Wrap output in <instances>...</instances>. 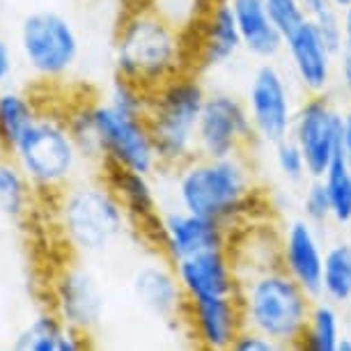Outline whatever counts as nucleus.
Returning <instances> with one entry per match:
<instances>
[{"label": "nucleus", "mask_w": 351, "mask_h": 351, "mask_svg": "<svg viewBox=\"0 0 351 351\" xmlns=\"http://www.w3.org/2000/svg\"><path fill=\"white\" fill-rule=\"evenodd\" d=\"M301 3H303V8H306V12L313 19L333 8V3H330V0H301Z\"/></svg>", "instance_id": "obj_36"}, {"label": "nucleus", "mask_w": 351, "mask_h": 351, "mask_svg": "<svg viewBox=\"0 0 351 351\" xmlns=\"http://www.w3.org/2000/svg\"><path fill=\"white\" fill-rule=\"evenodd\" d=\"M32 184L12 156L0 158V216L23 221L32 204Z\"/></svg>", "instance_id": "obj_26"}, {"label": "nucleus", "mask_w": 351, "mask_h": 351, "mask_svg": "<svg viewBox=\"0 0 351 351\" xmlns=\"http://www.w3.org/2000/svg\"><path fill=\"white\" fill-rule=\"evenodd\" d=\"M154 175L136 170H106V180L124 204L131 223L147 232L161 214V197L152 182Z\"/></svg>", "instance_id": "obj_22"}, {"label": "nucleus", "mask_w": 351, "mask_h": 351, "mask_svg": "<svg viewBox=\"0 0 351 351\" xmlns=\"http://www.w3.org/2000/svg\"><path fill=\"white\" fill-rule=\"evenodd\" d=\"M255 143L243 99L228 90H209L197 122V154L214 158L248 154Z\"/></svg>", "instance_id": "obj_12"}, {"label": "nucleus", "mask_w": 351, "mask_h": 351, "mask_svg": "<svg viewBox=\"0 0 351 351\" xmlns=\"http://www.w3.org/2000/svg\"><path fill=\"white\" fill-rule=\"evenodd\" d=\"M322 299L333 301L335 306L351 303V241L337 239L326 246L322 274Z\"/></svg>", "instance_id": "obj_25"}, {"label": "nucleus", "mask_w": 351, "mask_h": 351, "mask_svg": "<svg viewBox=\"0 0 351 351\" xmlns=\"http://www.w3.org/2000/svg\"><path fill=\"white\" fill-rule=\"evenodd\" d=\"M330 200V223L337 228L351 225V170L344 163L342 154L330 163L326 175L322 177Z\"/></svg>", "instance_id": "obj_27"}, {"label": "nucleus", "mask_w": 351, "mask_h": 351, "mask_svg": "<svg viewBox=\"0 0 351 351\" xmlns=\"http://www.w3.org/2000/svg\"><path fill=\"white\" fill-rule=\"evenodd\" d=\"M239 271V306L243 326L271 337L280 349H299L315 296L280 267L257 264Z\"/></svg>", "instance_id": "obj_4"}, {"label": "nucleus", "mask_w": 351, "mask_h": 351, "mask_svg": "<svg viewBox=\"0 0 351 351\" xmlns=\"http://www.w3.org/2000/svg\"><path fill=\"white\" fill-rule=\"evenodd\" d=\"M16 46L25 69L46 83L67 78L76 69L83 51L76 23L51 8L32 10L21 19Z\"/></svg>", "instance_id": "obj_7"}, {"label": "nucleus", "mask_w": 351, "mask_h": 351, "mask_svg": "<svg viewBox=\"0 0 351 351\" xmlns=\"http://www.w3.org/2000/svg\"><path fill=\"white\" fill-rule=\"evenodd\" d=\"M209 90L193 69L149 90L147 127L154 138L161 168H177L197 154V122Z\"/></svg>", "instance_id": "obj_5"}, {"label": "nucleus", "mask_w": 351, "mask_h": 351, "mask_svg": "<svg viewBox=\"0 0 351 351\" xmlns=\"http://www.w3.org/2000/svg\"><path fill=\"white\" fill-rule=\"evenodd\" d=\"M326 241L322 228L310 223L308 218H287L278 230V257L280 267L308 291L310 296H322V274Z\"/></svg>", "instance_id": "obj_15"}, {"label": "nucleus", "mask_w": 351, "mask_h": 351, "mask_svg": "<svg viewBox=\"0 0 351 351\" xmlns=\"http://www.w3.org/2000/svg\"><path fill=\"white\" fill-rule=\"evenodd\" d=\"M16 69V53L12 49L10 39L0 35V88L10 83V78L14 76Z\"/></svg>", "instance_id": "obj_34"}, {"label": "nucleus", "mask_w": 351, "mask_h": 351, "mask_svg": "<svg viewBox=\"0 0 351 351\" xmlns=\"http://www.w3.org/2000/svg\"><path fill=\"white\" fill-rule=\"evenodd\" d=\"M274 168L289 184H303L310 180L306 156H303L299 145L294 143V138H285V141L274 145Z\"/></svg>", "instance_id": "obj_29"}, {"label": "nucleus", "mask_w": 351, "mask_h": 351, "mask_svg": "<svg viewBox=\"0 0 351 351\" xmlns=\"http://www.w3.org/2000/svg\"><path fill=\"white\" fill-rule=\"evenodd\" d=\"M243 51L260 62L276 60L282 53V32L271 19L264 0H230Z\"/></svg>", "instance_id": "obj_20"}, {"label": "nucleus", "mask_w": 351, "mask_h": 351, "mask_svg": "<svg viewBox=\"0 0 351 351\" xmlns=\"http://www.w3.org/2000/svg\"><path fill=\"white\" fill-rule=\"evenodd\" d=\"M53 221L78 257L108 253L134 225L108 180L81 177L53 195Z\"/></svg>", "instance_id": "obj_3"}, {"label": "nucleus", "mask_w": 351, "mask_h": 351, "mask_svg": "<svg viewBox=\"0 0 351 351\" xmlns=\"http://www.w3.org/2000/svg\"><path fill=\"white\" fill-rule=\"evenodd\" d=\"M232 349H234V351H276V349H280V347H278V344L271 340V337L260 333V330L243 326L241 333L237 335L234 344H232Z\"/></svg>", "instance_id": "obj_33"}, {"label": "nucleus", "mask_w": 351, "mask_h": 351, "mask_svg": "<svg viewBox=\"0 0 351 351\" xmlns=\"http://www.w3.org/2000/svg\"><path fill=\"white\" fill-rule=\"evenodd\" d=\"M99 161L106 170H136L156 175L161 168L154 138L143 115H131L106 99H88Z\"/></svg>", "instance_id": "obj_8"}, {"label": "nucleus", "mask_w": 351, "mask_h": 351, "mask_svg": "<svg viewBox=\"0 0 351 351\" xmlns=\"http://www.w3.org/2000/svg\"><path fill=\"white\" fill-rule=\"evenodd\" d=\"M147 234L154 239L156 248L161 250L165 260L175 264L184 257L204 253V250L230 248L234 232L228 225L193 214V211L170 207L161 209Z\"/></svg>", "instance_id": "obj_13"}, {"label": "nucleus", "mask_w": 351, "mask_h": 351, "mask_svg": "<svg viewBox=\"0 0 351 351\" xmlns=\"http://www.w3.org/2000/svg\"><path fill=\"white\" fill-rule=\"evenodd\" d=\"M39 106L28 92L3 85L0 88V152L5 156L12 154L21 136L39 115Z\"/></svg>", "instance_id": "obj_23"}, {"label": "nucleus", "mask_w": 351, "mask_h": 351, "mask_svg": "<svg viewBox=\"0 0 351 351\" xmlns=\"http://www.w3.org/2000/svg\"><path fill=\"white\" fill-rule=\"evenodd\" d=\"M51 308L71 328L92 337L106 317V291L99 276L81 260L64 262L49 282Z\"/></svg>", "instance_id": "obj_10"}, {"label": "nucleus", "mask_w": 351, "mask_h": 351, "mask_svg": "<svg viewBox=\"0 0 351 351\" xmlns=\"http://www.w3.org/2000/svg\"><path fill=\"white\" fill-rule=\"evenodd\" d=\"M175 274L180 278L186 301L237 296L239 291V271L230 248L204 250V253L184 257L175 262Z\"/></svg>", "instance_id": "obj_19"}, {"label": "nucleus", "mask_w": 351, "mask_h": 351, "mask_svg": "<svg viewBox=\"0 0 351 351\" xmlns=\"http://www.w3.org/2000/svg\"><path fill=\"white\" fill-rule=\"evenodd\" d=\"M340 154L344 158V163L349 165L351 170V110L344 112V122H342V147Z\"/></svg>", "instance_id": "obj_35"}, {"label": "nucleus", "mask_w": 351, "mask_h": 351, "mask_svg": "<svg viewBox=\"0 0 351 351\" xmlns=\"http://www.w3.org/2000/svg\"><path fill=\"white\" fill-rule=\"evenodd\" d=\"M264 3H267L269 14L276 21L278 30L282 32V37L294 28H299L306 19H310L301 0H264Z\"/></svg>", "instance_id": "obj_31"}, {"label": "nucleus", "mask_w": 351, "mask_h": 351, "mask_svg": "<svg viewBox=\"0 0 351 351\" xmlns=\"http://www.w3.org/2000/svg\"><path fill=\"white\" fill-rule=\"evenodd\" d=\"M191 342L200 349L228 351L243 330L239 296L216 299H189L184 308V324Z\"/></svg>", "instance_id": "obj_18"}, {"label": "nucleus", "mask_w": 351, "mask_h": 351, "mask_svg": "<svg viewBox=\"0 0 351 351\" xmlns=\"http://www.w3.org/2000/svg\"><path fill=\"white\" fill-rule=\"evenodd\" d=\"M282 53L291 76L306 95H322L330 90L335 81L337 56L324 42L313 19H306L299 28L282 37Z\"/></svg>", "instance_id": "obj_16"}, {"label": "nucleus", "mask_w": 351, "mask_h": 351, "mask_svg": "<svg viewBox=\"0 0 351 351\" xmlns=\"http://www.w3.org/2000/svg\"><path fill=\"white\" fill-rule=\"evenodd\" d=\"M330 3H333V8H337V10H347L351 5V0H330Z\"/></svg>", "instance_id": "obj_38"}, {"label": "nucleus", "mask_w": 351, "mask_h": 351, "mask_svg": "<svg viewBox=\"0 0 351 351\" xmlns=\"http://www.w3.org/2000/svg\"><path fill=\"white\" fill-rule=\"evenodd\" d=\"M83 333H78L53 308L42 310L19 328L12 340L16 351H81L88 347Z\"/></svg>", "instance_id": "obj_21"}, {"label": "nucleus", "mask_w": 351, "mask_h": 351, "mask_svg": "<svg viewBox=\"0 0 351 351\" xmlns=\"http://www.w3.org/2000/svg\"><path fill=\"white\" fill-rule=\"evenodd\" d=\"M112 60L115 76L152 90L191 69L189 30L152 3H136L127 8L115 30Z\"/></svg>", "instance_id": "obj_2"}, {"label": "nucleus", "mask_w": 351, "mask_h": 351, "mask_svg": "<svg viewBox=\"0 0 351 351\" xmlns=\"http://www.w3.org/2000/svg\"><path fill=\"white\" fill-rule=\"evenodd\" d=\"M335 76L342 90L351 97V5L342 10V49L337 53Z\"/></svg>", "instance_id": "obj_32"}, {"label": "nucleus", "mask_w": 351, "mask_h": 351, "mask_svg": "<svg viewBox=\"0 0 351 351\" xmlns=\"http://www.w3.org/2000/svg\"><path fill=\"white\" fill-rule=\"evenodd\" d=\"M337 351H351V335H349V333H344V335H342L340 344H337Z\"/></svg>", "instance_id": "obj_37"}, {"label": "nucleus", "mask_w": 351, "mask_h": 351, "mask_svg": "<svg viewBox=\"0 0 351 351\" xmlns=\"http://www.w3.org/2000/svg\"><path fill=\"white\" fill-rule=\"evenodd\" d=\"M191 69L197 74L225 69L243 51L230 0H209L197 21L191 25Z\"/></svg>", "instance_id": "obj_14"}, {"label": "nucleus", "mask_w": 351, "mask_h": 351, "mask_svg": "<svg viewBox=\"0 0 351 351\" xmlns=\"http://www.w3.org/2000/svg\"><path fill=\"white\" fill-rule=\"evenodd\" d=\"M344 112L330 101L326 92L306 95L296 108L289 138L299 145L306 156L308 175L322 180L330 163L340 156Z\"/></svg>", "instance_id": "obj_11"}, {"label": "nucleus", "mask_w": 351, "mask_h": 351, "mask_svg": "<svg viewBox=\"0 0 351 351\" xmlns=\"http://www.w3.org/2000/svg\"><path fill=\"white\" fill-rule=\"evenodd\" d=\"M131 296L136 306L147 313L152 319L165 326H182L186 296L175 274V264L170 260H147L138 264L129 280Z\"/></svg>", "instance_id": "obj_17"}, {"label": "nucleus", "mask_w": 351, "mask_h": 351, "mask_svg": "<svg viewBox=\"0 0 351 351\" xmlns=\"http://www.w3.org/2000/svg\"><path fill=\"white\" fill-rule=\"evenodd\" d=\"M243 104H246L255 141L260 145L274 147L276 143L289 138L299 101L289 76L274 60L260 62L253 69Z\"/></svg>", "instance_id": "obj_9"}, {"label": "nucleus", "mask_w": 351, "mask_h": 351, "mask_svg": "<svg viewBox=\"0 0 351 351\" xmlns=\"http://www.w3.org/2000/svg\"><path fill=\"white\" fill-rule=\"evenodd\" d=\"M10 156L30 180L32 189L51 197L78 180L85 163L64 115L53 110H39Z\"/></svg>", "instance_id": "obj_6"}, {"label": "nucleus", "mask_w": 351, "mask_h": 351, "mask_svg": "<svg viewBox=\"0 0 351 351\" xmlns=\"http://www.w3.org/2000/svg\"><path fill=\"white\" fill-rule=\"evenodd\" d=\"M138 3H149V0H138Z\"/></svg>", "instance_id": "obj_39"}, {"label": "nucleus", "mask_w": 351, "mask_h": 351, "mask_svg": "<svg viewBox=\"0 0 351 351\" xmlns=\"http://www.w3.org/2000/svg\"><path fill=\"white\" fill-rule=\"evenodd\" d=\"M344 335V317L340 306L328 299H315L310 308L306 328H303L299 349L306 351H337Z\"/></svg>", "instance_id": "obj_24"}, {"label": "nucleus", "mask_w": 351, "mask_h": 351, "mask_svg": "<svg viewBox=\"0 0 351 351\" xmlns=\"http://www.w3.org/2000/svg\"><path fill=\"white\" fill-rule=\"evenodd\" d=\"M172 197L177 207L228 225L232 232L253 221L262 207L248 154L191 156L172 168Z\"/></svg>", "instance_id": "obj_1"}, {"label": "nucleus", "mask_w": 351, "mask_h": 351, "mask_svg": "<svg viewBox=\"0 0 351 351\" xmlns=\"http://www.w3.org/2000/svg\"><path fill=\"white\" fill-rule=\"evenodd\" d=\"M104 99L110 106L120 108L131 115H147V104H149V90L141 88L134 81H127L122 76H115L110 81V85L106 88Z\"/></svg>", "instance_id": "obj_28"}, {"label": "nucleus", "mask_w": 351, "mask_h": 351, "mask_svg": "<svg viewBox=\"0 0 351 351\" xmlns=\"http://www.w3.org/2000/svg\"><path fill=\"white\" fill-rule=\"evenodd\" d=\"M301 216L315 223L317 228H324V225L330 223V200L324 182L317 180V177H310L308 186L301 195Z\"/></svg>", "instance_id": "obj_30"}]
</instances>
